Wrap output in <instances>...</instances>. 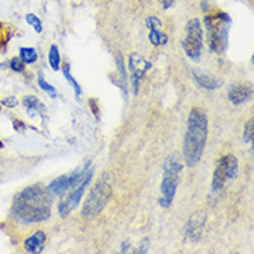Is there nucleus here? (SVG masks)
<instances>
[{
    "instance_id": "nucleus-25",
    "label": "nucleus",
    "mask_w": 254,
    "mask_h": 254,
    "mask_svg": "<svg viewBox=\"0 0 254 254\" xmlns=\"http://www.w3.org/2000/svg\"><path fill=\"white\" fill-rule=\"evenodd\" d=\"M1 104H3V106H6V107H8V109H14V107H17V106H18V100H17V97L15 96H8L1 102Z\"/></svg>"
},
{
    "instance_id": "nucleus-6",
    "label": "nucleus",
    "mask_w": 254,
    "mask_h": 254,
    "mask_svg": "<svg viewBox=\"0 0 254 254\" xmlns=\"http://www.w3.org/2000/svg\"><path fill=\"white\" fill-rule=\"evenodd\" d=\"M182 48L186 56L192 62H199L203 50V28L199 18H192L188 21L185 28V38L182 41Z\"/></svg>"
},
{
    "instance_id": "nucleus-26",
    "label": "nucleus",
    "mask_w": 254,
    "mask_h": 254,
    "mask_svg": "<svg viewBox=\"0 0 254 254\" xmlns=\"http://www.w3.org/2000/svg\"><path fill=\"white\" fill-rule=\"evenodd\" d=\"M158 3L163 6L164 10H168V8H171L174 6V3H175V0H157Z\"/></svg>"
},
{
    "instance_id": "nucleus-29",
    "label": "nucleus",
    "mask_w": 254,
    "mask_h": 254,
    "mask_svg": "<svg viewBox=\"0 0 254 254\" xmlns=\"http://www.w3.org/2000/svg\"><path fill=\"white\" fill-rule=\"evenodd\" d=\"M201 8H203V11H207V10H208V3H207V1H203V3H201Z\"/></svg>"
},
{
    "instance_id": "nucleus-10",
    "label": "nucleus",
    "mask_w": 254,
    "mask_h": 254,
    "mask_svg": "<svg viewBox=\"0 0 254 254\" xmlns=\"http://www.w3.org/2000/svg\"><path fill=\"white\" fill-rule=\"evenodd\" d=\"M128 68H129L130 72L133 95L136 96L137 93H139L140 81L146 75V72L151 68V64L142 55H139L136 52H132L129 55V59H128Z\"/></svg>"
},
{
    "instance_id": "nucleus-2",
    "label": "nucleus",
    "mask_w": 254,
    "mask_h": 254,
    "mask_svg": "<svg viewBox=\"0 0 254 254\" xmlns=\"http://www.w3.org/2000/svg\"><path fill=\"white\" fill-rule=\"evenodd\" d=\"M208 135V118L207 113L201 107H193L186 125V133L184 139V160L186 167L193 168L199 164L200 158L206 147Z\"/></svg>"
},
{
    "instance_id": "nucleus-18",
    "label": "nucleus",
    "mask_w": 254,
    "mask_h": 254,
    "mask_svg": "<svg viewBox=\"0 0 254 254\" xmlns=\"http://www.w3.org/2000/svg\"><path fill=\"white\" fill-rule=\"evenodd\" d=\"M48 60L49 65L52 67L53 71H59V69H60V65H62V57H60V52H59L57 45H52V46H50Z\"/></svg>"
},
{
    "instance_id": "nucleus-14",
    "label": "nucleus",
    "mask_w": 254,
    "mask_h": 254,
    "mask_svg": "<svg viewBox=\"0 0 254 254\" xmlns=\"http://www.w3.org/2000/svg\"><path fill=\"white\" fill-rule=\"evenodd\" d=\"M45 243H46V235L43 231H36L34 235L28 236L27 239L24 241V249L27 253L38 254L43 252L45 248Z\"/></svg>"
},
{
    "instance_id": "nucleus-3",
    "label": "nucleus",
    "mask_w": 254,
    "mask_h": 254,
    "mask_svg": "<svg viewBox=\"0 0 254 254\" xmlns=\"http://www.w3.org/2000/svg\"><path fill=\"white\" fill-rule=\"evenodd\" d=\"M206 25L207 46L213 53H224L228 48L231 17L227 13L217 11L214 14H207L204 17Z\"/></svg>"
},
{
    "instance_id": "nucleus-24",
    "label": "nucleus",
    "mask_w": 254,
    "mask_h": 254,
    "mask_svg": "<svg viewBox=\"0 0 254 254\" xmlns=\"http://www.w3.org/2000/svg\"><path fill=\"white\" fill-rule=\"evenodd\" d=\"M243 137H245V142H250V143H253V137H254L253 120L248 121V124H246V127H245V133H243Z\"/></svg>"
},
{
    "instance_id": "nucleus-13",
    "label": "nucleus",
    "mask_w": 254,
    "mask_h": 254,
    "mask_svg": "<svg viewBox=\"0 0 254 254\" xmlns=\"http://www.w3.org/2000/svg\"><path fill=\"white\" fill-rule=\"evenodd\" d=\"M206 224V215L203 213H196L190 217L189 222L185 227V236L190 241H199L200 235L203 232V228Z\"/></svg>"
},
{
    "instance_id": "nucleus-7",
    "label": "nucleus",
    "mask_w": 254,
    "mask_h": 254,
    "mask_svg": "<svg viewBox=\"0 0 254 254\" xmlns=\"http://www.w3.org/2000/svg\"><path fill=\"white\" fill-rule=\"evenodd\" d=\"M239 174L238 160L234 154H225L217 161L213 175V192H220L229 181H234Z\"/></svg>"
},
{
    "instance_id": "nucleus-5",
    "label": "nucleus",
    "mask_w": 254,
    "mask_h": 254,
    "mask_svg": "<svg viewBox=\"0 0 254 254\" xmlns=\"http://www.w3.org/2000/svg\"><path fill=\"white\" fill-rule=\"evenodd\" d=\"M111 194H113L111 181L107 175H103L95 184V186L90 189V193L88 194L85 203H83L82 211H81L83 218L90 220V218L97 217L99 214L103 211L104 207L109 204Z\"/></svg>"
},
{
    "instance_id": "nucleus-28",
    "label": "nucleus",
    "mask_w": 254,
    "mask_h": 254,
    "mask_svg": "<svg viewBox=\"0 0 254 254\" xmlns=\"http://www.w3.org/2000/svg\"><path fill=\"white\" fill-rule=\"evenodd\" d=\"M129 248H130L129 242H124V243H123V246H121V253H127Z\"/></svg>"
},
{
    "instance_id": "nucleus-27",
    "label": "nucleus",
    "mask_w": 254,
    "mask_h": 254,
    "mask_svg": "<svg viewBox=\"0 0 254 254\" xmlns=\"http://www.w3.org/2000/svg\"><path fill=\"white\" fill-rule=\"evenodd\" d=\"M149 248H150V246H149V241H147V239H144L143 245H142V248L139 249L137 252H139V253H147Z\"/></svg>"
},
{
    "instance_id": "nucleus-20",
    "label": "nucleus",
    "mask_w": 254,
    "mask_h": 254,
    "mask_svg": "<svg viewBox=\"0 0 254 254\" xmlns=\"http://www.w3.org/2000/svg\"><path fill=\"white\" fill-rule=\"evenodd\" d=\"M117 72L121 76V81H123V90H124V96H127V93H128V75H127V68H125V64H124V59H123V56L118 55L117 59Z\"/></svg>"
},
{
    "instance_id": "nucleus-22",
    "label": "nucleus",
    "mask_w": 254,
    "mask_h": 254,
    "mask_svg": "<svg viewBox=\"0 0 254 254\" xmlns=\"http://www.w3.org/2000/svg\"><path fill=\"white\" fill-rule=\"evenodd\" d=\"M25 21H27V22L29 24V25H31V27L34 28L35 32L41 34L42 31H43L42 22H41V20H39V17H38V15H35V14H27V17H25Z\"/></svg>"
},
{
    "instance_id": "nucleus-1",
    "label": "nucleus",
    "mask_w": 254,
    "mask_h": 254,
    "mask_svg": "<svg viewBox=\"0 0 254 254\" xmlns=\"http://www.w3.org/2000/svg\"><path fill=\"white\" fill-rule=\"evenodd\" d=\"M11 213L22 224L46 221L52 214V200L49 192L39 184L28 186L15 196Z\"/></svg>"
},
{
    "instance_id": "nucleus-21",
    "label": "nucleus",
    "mask_w": 254,
    "mask_h": 254,
    "mask_svg": "<svg viewBox=\"0 0 254 254\" xmlns=\"http://www.w3.org/2000/svg\"><path fill=\"white\" fill-rule=\"evenodd\" d=\"M38 85H39V88H41L43 92L49 93L53 99L57 97V90H56V88L45 79V76H43V74H41V72H39V75H38Z\"/></svg>"
},
{
    "instance_id": "nucleus-9",
    "label": "nucleus",
    "mask_w": 254,
    "mask_h": 254,
    "mask_svg": "<svg viewBox=\"0 0 254 254\" xmlns=\"http://www.w3.org/2000/svg\"><path fill=\"white\" fill-rule=\"evenodd\" d=\"M93 172H95V170H93V167H92L89 170V172L86 174V177H85L75 188L69 189L68 194L59 203V214H60L62 218H65L71 211H74L76 207L79 206V203H81V200H82L83 193L86 190L88 185L92 182Z\"/></svg>"
},
{
    "instance_id": "nucleus-19",
    "label": "nucleus",
    "mask_w": 254,
    "mask_h": 254,
    "mask_svg": "<svg viewBox=\"0 0 254 254\" xmlns=\"http://www.w3.org/2000/svg\"><path fill=\"white\" fill-rule=\"evenodd\" d=\"M20 59L24 64H34L38 62V52L35 48H20Z\"/></svg>"
},
{
    "instance_id": "nucleus-11",
    "label": "nucleus",
    "mask_w": 254,
    "mask_h": 254,
    "mask_svg": "<svg viewBox=\"0 0 254 254\" xmlns=\"http://www.w3.org/2000/svg\"><path fill=\"white\" fill-rule=\"evenodd\" d=\"M146 27L149 29V41L154 46H164L168 42V36L163 31V22L156 15H149L146 18Z\"/></svg>"
},
{
    "instance_id": "nucleus-23",
    "label": "nucleus",
    "mask_w": 254,
    "mask_h": 254,
    "mask_svg": "<svg viewBox=\"0 0 254 254\" xmlns=\"http://www.w3.org/2000/svg\"><path fill=\"white\" fill-rule=\"evenodd\" d=\"M8 67L13 69L14 72H18V74L25 71V64H24V62L21 60L20 57H13L10 60V63H8Z\"/></svg>"
},
{
    "instance_id": "nucleus-17",
    "label": "nucleus",
    "mask_w": 254,
    "mask_h": 254,
    "mask_svg": "<svg viewBox=\"0 0 254 254\" xmlns=\"http://www.w3.org/2000/svg\"><path fill=\"white\" fill-rule=\"evenodd\" d=\"M63 75H64V78L68 81V83L72 86V89H74V92H75V96L79 97L81 95H82V89H81V86L78 85V82H76V79L74 78V76L71 75V65H69L68 63H65L64 65H63Z\"/></svg>"
},
{
    "instance_id": "nucleus-15",
    "label": "nucleus",
    "mask_w": 254,
    "mask_h": 254,
    "mask_svg": "<svg viewBox=\"0 0 254 254\" xmlns=\"http://www.w3.org/2000/svg\"><path fill=\"white\" fill-rule=\"evenodd\" d=\"M193 78L197 82V85L204 88V89L215 90L222 86V81L217 79L215 76L210 75V74L201 72V71H193Z\"/></svg>"
},
{
    "instance_id": "nucleus-12",
    "label": "nucleus",
    "mask_w": 254,
    "mask_h": 254,
    "mask_svg": "<svg viewBox=\"0 0 254 254\" xmlns=\"http://www.w3.org/2000/svg\"><path fill=\"white\" fill-rule=\"evenodd\" d=\"M253 97V88L245 83H231L228 88V99L235 106L248 103Z\"/></svg>"
},
{
    "instance_id": "nucleus-16",
    "label": "nucleus",
    "mask_w": 254,
    "mask_h": 254,
    "mask_svg": "<svg viewBox=\"0 0 254 254\" xmlns=\"http://www.w3.org/2000/svg\"><path fill=\"white\" fill-rule=\"evenodd\" d=\"M22 104H24L28 116L31 118H35L38 114L42 116V114L45 113V106H43V103H42L38 97L28 95V96H25L22 99Z\"/></svg>"
},
{
    "instance_id": "nucleus-8",
    "label": "nucleus",
    "mask_w": 254,
    "mask_h": 254,
    "mask_svg": "<svg viewBox=\"0 0 254 254\" xmlns=\"http://www.w3.org/2000/svg\"><path fill=\"white\" fill-rule=\"evenodd\" d=\"M90 168H92V167H90V161H86L85 165L78 167V168L74 170L72 172L64 174L62 177L56 178L55 181H52L50 185L46 188V190L49 192V194L52 193L53 196H63L64 193L68 192L69 189L75 188V186L86 177V174L89 172Z\"/></svg>"
},
{
    "instance_id": "nucleus-4",
    "label": "nucleus",
    "mask_w": 254,
    "mask_h": 254,
    "mask_svg": "<svg viewBox=\"0 0 254 254\" xmlns=\"http://www.w3.org/2000/svg\"><path fill=\"white\" fill-rule=\"evenodd\" d=\"M184 171L182 160L177 154H171L164 160L163 164V181L160 185V206L168 208L175 199V193L178 189L181 174Z\"/></svg>"
},
{
    "instance_id": "nucleus-30",
    "label": "nucleus",
    "mask_w": 254,
    "mask_h": 254,
    "mask_svg": "<svg viewBox=\"0 0 254 254\" xmlns=\"http://www.w3.org/2000/svg\"><path fill=\"white\" fill-rule=\"evenodd\" d=\"M7 67H8V63H1V64H0V71H1V69L7 68Z\"/></svg>"
}]
</instances>
